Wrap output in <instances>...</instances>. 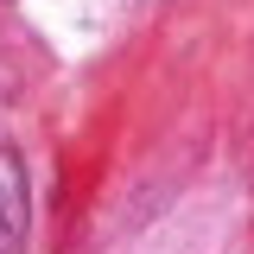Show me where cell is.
I'll return each mask as SVG.
<instances>
[{
	"mask_svg": "<svg viewBox=\"0 0 254 254\" xmlns=\"http://www.w3.org/2000/svg\"><path fill=\"white\" fill-rule=\"evenodd\" d=\"M26 242V172L0 146V254H19Z\"/></svg>",
	"mask_w": 254,
	"mask_h": 254,
	"instance_id": "obj_1",
	"label": "cell"
}]
</instances>
